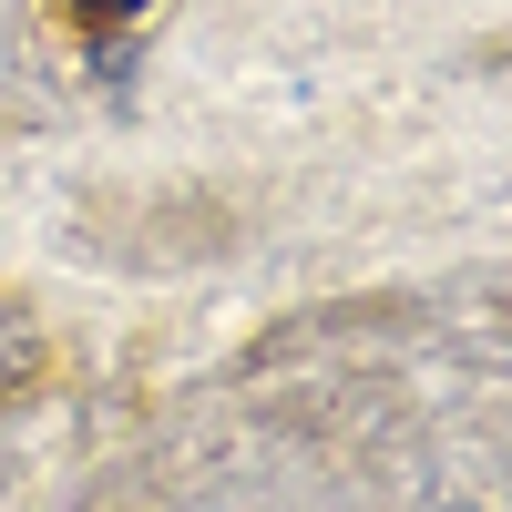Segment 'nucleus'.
Instances as JSON below:
<instances>
[{
  "mask_svg": "<svg viewBox=\"0 0 512 512\" xmlns=\"http://www.w3.org/2000/svg\"><path fill=\"white\" fill-rule=\"evenodd\" d=\"M31 369H41V328H31V308L11 287H0V400L11 390H31Z\"/></svg>",
  "mask_w": 512,
  "mask_h": 512,
  "instance_id": "nucleus-1",
  "label": "nucleus"
},
{
  "mask_svg": "<svg viewBox=\"0 0 512 512\" xmlns=\"http://www.w3.org/2000/svg\"><path fill=\"white\" fill-rule=\"evenodd\" d=\"M72 11H82V21H144L154 0H72Z\"/></svg>",
  "mask_w": 512,
  "mask_h": 512,
  "instance_id": "nucleus-2",
  "label": "nucleus"
}]
</instances>
